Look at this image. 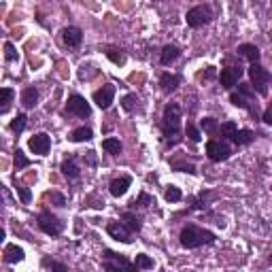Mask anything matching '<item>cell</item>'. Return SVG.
<instances>
[{
    "label": "cell",
    "instance_id": "obj_1",
    "mask_svg": "<svg viewBox=\"0 0 272 272\" xmlns=\"http://www.w3.org/2000/svg\"><path fill=\"white\" fill-rule=\"evenodd\" d=\"M181 245H183L185 249H198L202 247V245H213L215 243V234H213L211 230H204V228H198V225H185L183 230H181Z\"/></svg>",
    "mask_w": 272,
    "mask_h": 272
},
{
    "label": "cell",
    "instance_id": "obj_2",
    "mask_svg": "<svg viewBox=\"0 0 272 272\" xmlns=\"http://www.w3.org/2000/svg\"><path fill=\"white\" fill-rule=\"evenodd\" d=\"M179 130H181V107L177 102H168L162 115V132L164 136H174V142H179Z\"/></svg>",
    "mask_w": 272,
    "mask_h": 272
},
{
    "label": "cell",
    "instance_id": "obj_3",
    "mask_svg": "<svg viewBox=\"0 0 272 272\" xmlns=\"http://www.w3.org/2000/svg\"><path fill=\"white\" fill-rule=\"evenodd\" d=\"M102 268L109 270V272H119V270L132 272V270H138V268H136V264L128 262L124 255L115 253V251H111V249H105V264H102Z\"/></svg>",
    "mask_w": 272,
    "mask_h": 272
},
{
    "label": "cell",
    "instance_id": "obj_4",
    "mask_svg": "<svg viewBox=\"0 0 272 272\" xmlns=\"http://www.w3.org/2000/svg\"><path fill=\"white\" fill-rule=\"evenodd\" d=\"M249 77H251V83H253V89H257V94L266 96L268 94V83L272 79V75L268 73L264 66H260V62L251 64L249 68Z\"/></svg>",
    "mask_w": 272,
    "mask_h": 272
},
{
    "label": "cell",
    "instance_id": "obj_5",
    "mask_svg": "<svg viewBox=\"0 0 272 272\" xmlns=\"http://www.w3.org/2000/svg\"><path fill=\"white\" fill-rule=\"evenodd\" d=\"M185 19H187L190 28H202V26H206L213 19V11H211V6H206V4H198L187 11Z\"/></svg>",
    "mask_w": 272,
    "mask_h": 272
},
{
    "label": "cell",
    "instance_id": "obj_6",
    "mask_svg": "<svg viewBox=\"0 0 272 272\" xmlns=\"http://www.w3.org/2000/svg\"><path fill=\"white\" fill-rule=\"evenodd\" d=\"M38 228H41L45 234H49V236H60L62 230H64V221L60 217H55L54 213L43 211L41 215H38Z\"/></svg>",
    "mask_w": 272,
    "mask_h": 272
},
{
    "label": "cell",
    "instance_id": "obj_7",
    "mask_svg": "<svg viewBox=\"0 0 272 272\" xmlns=\"http://www.w3.org/2000/svg\"><path fill=\"white\" fill-rule=\"evenodd\" d=\"M206 155L213 162H225L232 155V147L225 140H209L206 142Z\"/></svg>",
    "mask_w": 272,
    "mask_h": 272
},
{
    "label": "cell",
    "instance_id": "obj_8",
    "mask_svg": "<svg viewBox=\"0 0 272 272\" xmlns=\"http://www.w3.org/2000/svg\"><path fill=\"white\" fill-rule=\"evenodd\" d=\"M66 113L75 115V117H89L92 115V107H89V102L83 96L73 94L66 102Z\"/></svg>",
    "mask_w": 272,
    "mask_h": 272
},
{
    "label": "cell",
    "instance_id": "obj_9",
    "mask_svg": "<svg viewBox=\"0 0 272 272\" xmlns=\"http://www.w3.org/2000/svg\"><path fill=\"white\" fill-rule=\"evenodd\" d=\"M107 232H109V236L113 238V241H117V243H124V245H130L132 243V234H130V228H128L126 223H121V221H111L107 225Z\"/></svg>",
    "mask_w": 272,
    "mask_h": 272
},
{
    "label": "cell",
    "instance_id": "obj_10",
    "mask_svg": "<svg viewBox=\"0 0 272 272\" xmlns=\"http://www.w3.org/2000/svg\"><path fill=\"white\" fill-rule=\"evenodd\" d=\"M92 98H94L96 105L102 109V111H107V109L113 105V100H115V85H113V83H107V85H102L100 89H96Z\"/></svg>",
    "mask_w": 272,
    "mask_h": 272
},
{
    "label": "cell",
    "instance_id": "obj_11",
    "mask_svg": "<svg viewBox=\"0 0 272 272\" xmlns=\"http://www.w3.org/2000/svg\"><path fill=\"white\" fill-rule=\"evenodd\" d=\"M28 147H30V151L32 153H36V155H47L49 153V149H51V138L45 132L41 134H34L32 138L28 140Z\"/></svg>",
    "mask_w": 272,
    "mask_h": 272
},
{
    "label": "cell",
    "instance_id": "obj_12",
    "mask_svg": "<svg viewBox=\"0 0 272 272\" xmlns=\"http://www.w3.org/2000/svg\"><path fill=\"white\" fill-rule=\"evenodd\" d=\"M243 77V68L241 66H228L221 70V75H219V81H221V87L225 89H232L238 83V79Z\"/></svg>",
    "mask_w": 272,
    "mask_h": 272
},
{
    "label": "cell",
    "instance_id": "obj_13",
    "mask_svg": "<svg viewBox=\"0 0 272 272\" xmlns=\"http://www.w3.org/2000/svg\"><path fill=\"white\" fill-rule=\"evenodd\" d=\"M62 41L68 45V47H79L83 41V32L77 26H68V28L62 30Z\"/></svg>",
    "mask_w": 272,
    "mask_h": 272
},
{
    "label": "cell",
    "instance_id": "obj_14",
    "mask_svg": "<svg viewBox=\"0 0 272 272\" xmlns=\"http://www.w3.org/2000/svg\"><path fill=\"white\" fill-rule=\"evenodd\" d=\"M130 185H132V179L130 177H119V179H113L111 181V185H109V191H111V196L121 198L128 190H130Z\"/></svg>",
    "mask_w": 272,
    "mask_h": 272
},
{
    "label": "cell",
    "instance_id": "obj_15",
    "mask_svg": "<svg viewBox=\"0 0 272 272\" xmlns=\"http://www.w3.org/2000/svg\"><path fill=\"white\" fill-rule=\"evenodd\" d=\"M236 54L238 55H243L245 60H249L251 64H255V62H260V49L255 47V45H251V43H243V45H238V49H236Z\"/></svg>",
    "mask_w": 272,
    "mask_h": 272
},
{
    "label": "cell",
    "instance_id": "obj_16",
    "mask_svg": "<svg viewBox=\"0 0 272 272\" xmlns=\"http://www.w3.org/2000/svg\"><path fill=\"white\" fill-rule=\"evenodd\" d=\"M179 83H181V77H179V75L164 73V75L160 77V85H162V92H166V94L174 92V89L179 87Z\"/></svg>",
    "mask_w": 272,
    "mask_h": 272
},
{
    "label": "cell",
    "instance_id": "obj_17",
    "mask_svg": "<svg viewBox=\"0 0 272 272\" xmlns=\"http://www.w3.org/2000/svg\"><path fill=\"white\" fill-rule=\"evenodd\" d=\"M24 257H26L24 249L17 247V245H6L4 247V262L6 264H17V262H22Z\"/></svg>",
    "mask_w": 272,
    "mask_h": 272
},
{
    "label": "cell",
    "instance_id": "obj_18",
    "mask_svg": "<svg viewBox=\"0 0 272 272\" xmlns=\"http://www.w3.org/2000/svg\"><path fill=\"white\" fill-rule=\"evenodd\" d=\"M181 55V49L177 45H164V49H162V55H160V62L168 66V64H172L177 57Z\"/></svg>",
    "mask_w": 272,
    "mask_h": 272
},
{
    "label": "cell",
    "instance_id": "obj_19",
    "mask_svg": "<svg viewBox=\"0 0 272 272\" xmlns=\"http://www.w3.org/2000/svg\"><path fill=\"white\" fill-rule=\"evenodd\" d=\"M38 100V89L36 87H26L22 92V105L26 109H34Z\"/></svg>",
    "mask_w": 272,
    "mask_h": 272
},
{
    "label": "cell",
    "instance_id": "obj_20",
    "mask_svg": "<svg viewBox=\"0 0 272 272\" xmlns=\"http://www.w3.org/2000/svg\"><path fill=\"white\" fill-rule=\"evenodd\" d=\"M73 142H85V140H92L94 138V132H92V128H77V130H73L70 132V136H68Z\"/></svg>",
    "mask_w": 272,
    "mask_h": 272
},
{
    "label": "cell",
    "instance_id": "obj_21",
    "mask_svg": "<svg viewBox=\"0 0 272 272\" xmlns=\"http://www.w3.org/2000/svg\"><path fill=\"white\" fill-rule=\"evenodd\" d=\"M121 107H124V111L128 113H136L140 109V100H138V96L136 94H128L121 98Z\"/></svg>",
    "mask_w": 272,
    "mask_h": 272
},
{
    "label": "cell",
    "instance_id": "obj_22",
    "mask_svg": "<svg viewBox=\"0 0 272 272\" xmlns=\"http://www.w3.org/2000/svg\"><path fill=\"white\" fill-rule=\"evenodd\" d=\"M121 221H124L128 228H130L132 232H140V228H142V223H140V219L134 215L132 211H126L124 215H121Z\"/></svg>",
    "mask_w": 272,
    "mask_h": 272
},
{
    "label": "cell",
    "instance_id": "obj_23",
    "mask_svg": "<svg viewBox=\"0 0 272 272\" xmlns=\"http://www.w3.org/2000/svg\"><path fill=\"white\" fill-rule=\"evenodd\" d=\"M79 166H77L75 164V160H66V162H64V164H62V174H64V177H66V179H77V177H79Z\"/></svg>",
    "mask_w": 272,
    "mask_h": 272
},
{
    "label": "cell",
    "instance_id": "obj_24",
    "mask_svg": "<svg viewBox=\"0 0 272 272\" xmlns=\"http://www.w3.org/2000/svg\"><path fill=\"white\" fill-rule=\"evenodd\" d=\"M13 96H15V92H13L11 87H2V105H0V113H9V109H11V102H13Z\"/></svg>",
    "mask_w": 272,
    "mask_h": 272
},
{
    "label": "cell",
    "instance_id": "obj_25",
    "mask_svg": "<svg viewBox=\"0 0 272 272\" xmlns=\"http://www.w3.org/2000/svg\"><path fill=\"white\" fill-rule=\"evenodd\" d=\"M102 149L111 155H119L121 153V142L117 138H105L102 140Z\"/></svg>",
    "mask_w": 272,
    "mask_h": 272
},
{
    "label": "cell",
    "instance_id": "obj_26",
    "mask_svg": "<svg viewBox=\"0 0 272 272\" xmlns=\"http://www.w3.org/2000/svg\"><path fill=\"white\" fill-rule=\"evenodd\" d=\"M238 132V128L234 121H225V124L219 126V134L223 136V138H230V140H234V134Z\"/></svg>",
    "mask_w": 272,
    "mask_h": 272
},
{
    "label": "cell",
    "instance_id": "obj_27",
    "mask_svg": "<svg viewBox=\"0 0 272 272\" xmlns=\"http://www.w3.org/2000/svg\"><path fill=\"white\" fill-rule=\"evenodd\" d=\"M134 264H136V268H138V270H151V268L155 266V262H153L149 255H145V253H138V255H136Z\"/></svg>",
    "mask_w": 272,
    "mask_h": 272
},
{
    "label": "cell",
    "instance_id": "obj_28",
    "mask_svg": "<svg viewBox=\"0 0 272 272\" xmlns=\"http://www.w3.org/2000/svg\"><path fill=\"white\" fill-rule=\"evenodd\" d=\"M255 138V134L251 132V130H238L234 134V142L236 145H249V142H253Z\"/></svg>",
    "mask_w": 272,
    "mask_h": 272
},
{
    "label": "cell",
    "instance_id": "obj_29",
    "mask_svg": "<svg viewBox=\"0 0 272 272\" xmlns=\"http://www.w3.org/2000/svg\"><path fill=\"white\" fill-rule=\"evenodd\" d=\"M107 57L113 64H117V66H124L126 64V54L121 49H107Z\"/></svg>",
    "mask_w": 272,
    "mask_h": 272
},
{
    "label": "cell",
    "instance_id": "obj_30",
    "mask_svg": "<svg viewBox=\"0 0 272 272\" xmlns=\"http://www.w3.org/2000/svg\"><path fill=\"white\" fill-rule=\"evenodd\" d=\"M164 198L168 200V202H179L181 198H183V193H181L179 187H174V185H168L166 187V191H164Z\"/></svg>",
    "mask_w": 272,
    "mask_h": 272
},
{
    "label": "cell",
    "instance_id": "obj_31",
    "mask_svg": "<svg viewBox=\"0 0 272 272\" xmlns=\"http://www.w3.org/2000/svg\"><path fill=\"white\" fill-rule=\"evenodd\" d=\"M151 204H155V198L149 196V193H145V191L138 193V198H136L134 202H132L134 209H136V206H142V209H145V206H151Z\"/></svg>",
    "mask_w": 272,
    "mask_h": 272
},
{
    "label": "cell",
    "instance_id": "obj_32",
    "mask_svg": "<svg viewBox=\"0 0 272 272\" xmlns=\"http://www.w3.org/2000/svg\"><path fill=\"white\" fill-rule=\"evenodd\" d=\"M200 126H202V130L209 132V134L219 132V126H217V119L215 117H204L202 121H200Z\"/></svg>",
    "mask_w": 272,
    "mask_h": 272
},
{
    "label": "cell",
    "instance_id": "obj_33",
    "mask_svg": "<svg viewBox=\"0 0 272 272\" xmlns=\"http://www.w3.org/2000/svg\"><path fill=\"white\" fill-rule=\"evenodd\" d=\"M230 102H232V105H234V107H238V109H249V102H247V96H243L241 92H232L230 94Z\"/></svg>",
    "mask_w": 272,
    "mask_h": 272
},
{
    "label": "cell",
    "instance_id": "obj_34",
    "mask_svg": "<svg viewBox=\"0 0 272 272\" xmlns=\"http://www.w3.org/2000/svg\"><path fill=\"white\" fill-rule=\"evenodd\" d=\"M26 119H28V117H26L24 113H19L17 117L11 121V126H9V128H11L13 132H17V134H19V132H24V128H26Z\"/></svg>",
    "mask_w": 272,
    "mask_h": 272
},
{
    "label": "cell",
    "instance_id": "obj_35",
    "mask_svg": "<svg viewBox=\"0 0 272 272\" xmlns=\"http://www.w3.org/2000/svg\"><path fill=\"white\" fill-rule=\"evenodd\" d=\"M41 266H43V268H49V270H57V272H66V270H68L66 266H64V264L54 262V260H49V257H43Z\"/></svg>",
    "mask_w": 272,
    "mask_h": 272
},
{
    "label": "cell",
    "instance_id": "obj_36",
    "mask_svg": "<svg viewBox=\"0 0 272 272\" xmlns=\"http://www.w3.org/2000/svg\"><path fill=\"white\" fill-rule=\"evenodd\" d=\"M26 166H30V160L24 155L22 149H17V151H15V168H17V170H24Z\"/></svg>",
    "mask_w": 272,
    "mask_h": 272
},
{
    "label": "cell",
    "instance_id": "obj_37",
    "mask_svg": "<svg viewBox=\"0 0 272 272\" xmlns=\"http://www.w3.org/2000/svg\"><path fill=\"white\" fill-rule=\"evenodd\" d=\"M4 60L6 62H17L19 60L17 51H15V47H13L11 43H4Z\"/></svg>",
    "mask_w": 272,
    "mask_h": 272
},
{
    "label": "cell",
    "instance_id": "obj_38",
    "mask_svg": "<svg viewBox=\"0 0 272 272\" xmlns=\"http://www.w3.org/2000/svg\"><path fill=\"white\" fill-rule=\"evenodd\" d=\"M185 134H187V138L190 140H193V142H198L202 136H200V130L193 124H187V128H185Z\"/></svg>",
    "mask_w": 272,
    "mask_h": 272
},
{
    "label": "cell",
    "instance_id": "obj_39",
    "mask_svg": "<svg viewBox=\"0 0 272 272\" xmlns=\"http://www.w3.org/2000/svg\"><path fill=\"white\" fill-rule=\"evenodd\" d=\"M47 198L51 200V202H54L55 206H64L66 204V198L62 196V193H57V191H51V193H47Z\"/></svg>",
    "mask_w": 272,
    "mask_h": 272
},
{
    "label": "cell",
    "instance_id": "obj_40",
    "mask_svg": "<svg viewBox=\"0 0 272 272\" xmlns=\"http://www.w3.org/2000/svg\"><path fill=\"white\" fill-rule=\"evenodd\" d=\"M238 92H241L243 96H247V98H253L255 96V89L249 85V83H241V85H238Z\"/></svg>",
    "mask_w": 272,
    "mask_h": 272
},
{
    "label": "cell",
    "instance_id": "obj_41",
    "mask_svg": "<svg viewBox=\"0 0 272 272\" xmlns=\"http://www.w3.org/2000/svg\"><path fill=\"white\" fill-rule=\"evenodd\" d=\"M17 191H19V196H22V200H24L26 204H28L30 200H32V193H30V190H28V187H24V185H17Z\"/></svg>",
    "mask_w": 272,
    "mask_h": 272
},
{
    "label": "cell",
    "instance_id": "obj_42",
    "mask_svg": "<svg viewBox=\"0 0 272 272\" xmlns=\"http://www.w3.org/2000/svg\"><path fill=\"white\" fill-rule=\"evenodd\" d=\"M262 119L266 121L268 126H272V105H270V107L266 109V111H264V117H262Z\"/></svg>",
    "mask_w": 272,
    "mask_h": 272
},
{
    "label": "cell",
    "instance_id": "obj_43",
    "mask_svg": "<svg viewBox=\"0 0 272 272\" xmlns=\"http://www.w3.org/2000/svg\"><path fill=\"white\" fill-rule=\"evenodd\" d=\"M202 77H204V79H213V77H215V68L209 66V68H206V73H204Z\"/></svg>",
    "mask_w": 272,
    "mask_h": 272
},
{
    "label": "cell",
    "instance_id": "obj_44",
    "mask_svg": "<svg viewBox=\"0 0 272 272\" xmlns=\"http://www.w3.org/2000/svg\"><path fill=\"white\" fill-rule=\"evenodd\" d=\"M87 164H96V153L94 151H87Z\"/></svg>",
    "mask_w": 272,
    "mask_h": 272
},
{
    "label": "cell",
    "instance_id": "obj_45",
    "mask_svg": "<svg viewBox=\"0 0 272 272\" xmlns=\"http://www.w3.org/2000/svg\"><path fill=\"white\" fill-rule=\"evenodd\" d=\"M270 264H272V255H270Z\"/></svg>",
    "mask_w": 272,
    "mask_h": 272
}]
</instances>
